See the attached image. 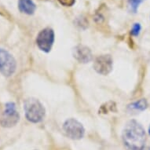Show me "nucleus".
Instances as JSON below:
<instances>
[{"label":"nucleus","mask_w":150,"mask_h":150,"mask_svg":"<svg viewBox=\"0 0 150 150\" xmlns=\"http://www.w3.org/2000/svg\"><path fill=\"white\" fill-rule=\"evenodd\" d=\"M122 138L128 150H142L145 147L146 133L138 121L131 120L124 127Z\"/></svg>","instance_id":"1"},{"label":"nucleus","mask_w":150,"mask_h":150,"mask_svg":"<svg viewBox=\"0 0 150 150\" xmlns=\"http://www.w3.org/2000/svg\"><path fill=\"white\" fill-rule=\"evenodd\" d=\"M25 117L33 123H38L44 119L46 110L42 103L38 99L30 98L24 102Z\"/></svg>","instance_id":"2"},{"label":"nucleus","mask_w":150,"mask_h":150,"mask_svg":"<svg viewBox=\"0 0 150 150\" xmlns=\"http://www.w3.org/2000/svg\"><path fill=\"white\" fill-rule=\"evenodd\" d=\"M20 120V115L13 102H8L6 104L5 109L0 120V124L3 127H14Z\"/></svg>","instance_id":"3"},{"label":"nucleus","mask_w":150,"mask_h":150,"mask_svg":"<svg viewBox=\"0 0 150 150\" xmlns=\"http://www.w3.org/2000/svg\"><path fill=\"white\" fill-rule=\"evenodd\" d=\"M17 68L14 57L6 50L0 48V72L4 76H11Z\"/></svg>","instance_id":"4"},{"label":"nucleus","mask_w":150,"mask_h":150,"mask_svg":"<svg viewBox=\"0 0 150 150\" xmlns=\"http://www.w3.org/2000/svg\"><path fill=\"white\" fill-rule=\"evenodd\" d=\"M63 130L69 138L73 140H79L83 138L85 134V129L76 119H68L63 124Z\"/></svg>","instance_id":"5"},{"label":"nucleus","mask_w":150,"mask_h":150,"mask_svg":"<svg viewBox=\"0 0 150 150\" xmlns=\"http://www.w3.org/2000/svg\"><path fill=\"white\" fill-rule=\"evenodd\" d=\"M54 42V32L53 29L46 28L40 31L36 38V45L42 51L49 53Z\"/></svg>","instance_id":"6"},{"label":"nucleus","mask_w":150,"mask_h":150,"mask_svg":"<svg viewBox=\"0 0 150 150\" xmlns=\"http://www.w3.org/2000/svg\"><path fill=\"white\" fill-rule=\"evenodd\" d=\"M93 69L97 73L106 76L112 71L113 67V61L110 55L104 54L97 57L93 62Z\"/></svg>","instance_id":"7"},{"label":"nucleus","mask_w":150,"mask_h":150,"mask_svg":"<svg viewBox=\"0 0 150 150\" xmlns=\"http://www.w3.org/2000/svg\"><path fill=\"white\" fill-rule=\"evenodd\" d=\"M72 55L77 62L83 64L89 63L93 59V54L91 49L84 45H78L74 47Z\"/></svg>","instance_id":"8"},{"label":"nucleus","mask_w":150,"mask_h":150,"mask_svg":"<svg viewBox=\"0 0 150 150\" xmlns=\"http://www.w3.org/2000/svg\"><path fill=\"white\" fill-rule=\"evenodd\" d=\"M18 9L23 13L32 15L36 10V6L32 0H18Z\"/></svg>","instance_id":"9"},{"label":"nucleus","mask_w":150,"mask_h":150,"mask_svg":"<svg viewBox=\"0 0 150 150\" xmlns=\"http://www.w3.org/2000/svg\"><path fill=\"white\" fill-rule=\"evenodd\" d=\"M148 107V102L145 98L140 99L138 101L132 102L127 107V109L130 112H140L145 111Z\"/></svg>","instance_id":"10"},{"label":"nucleus","mask_w":150,"mask_h":150,"mask_svg":"<svg viewBox=\"0 0 150 150\" xmlns=\"http://www.w3.org/2000/svg\"><path fill=\"white\" fill-rule=\"evenodd\" d=\"M143 2V0H128V6L133 13H137L138 6Z\"/></svg>","instance_id":"11"},{"label":"nucleus","mask_w":150,"mask_h":150,"mask_svg":"<svg viewBox=\"0 0 150 150\" xmlns=\"http://www.w3.org/2000/svg\"><path fill=\"white\" fill-rule=\"evenodd\" d=\"M141 29H142V26L139 23H134L132 26L131 31H130V34L133 36H138V35L140 34Z\"/></svg>","instance_id":"12"},{"label":"nucleus","mask_w":150,"mask_h":150,"mask_svg":"<svg viewBox=\"0 0 150 150\" xmlns=\"http://www.w3.org/2000/svg\"><path fill=\"white\" fill-rule=\"evenodd\" d=\"M57 1L64 6H71L76 3V0H57Z\"/></svg>","instance_id":"13"},{"label":"nucleus","mask_w":150,"mask_h":150,"mask_svg":"<svg viewBox=\"0 0 150 150\" xmlns=\"http://www.w3.org/2000/svg\"><path fill=\"white\" fill-rule=\"evenodd\" d=\"M142 150H150V147H144Z\"/></svg>","instance_id":"14"},{"label":"nucleus","mask_w":150,"mask_h":150,"mask_svg":"<svg viewBox=\"0 0 150 150\" xmlns=\"http://www.w3.org/2000/svg\"><path fill=\"white\" fill-rule=\"evenodd\" d=\"M149 134H150V125H149Z\"/></svg>","instance_id":"15"}]
</instances>
